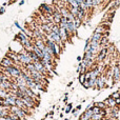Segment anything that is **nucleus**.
<instances>
[{
    "mask_svg": "<svg viewBox=\"0 0 120 120\" xmlns=\"http://www.w3.org/2000/svg\"><path fill=\"white\" fill-rule=\"evenodd\" d=\"M68 5L73 6V8H78V6H79V4L77 3L76 0H68Z\"/></svg>",
    "mask_w": 120,
    "mask_h": 120,
    "instance_id": "21",
    "label": "nucleus"
},
{
    "mask_svg": "<svg viewBox=\"0 0 120 120\" xmlns=\"http://www.w3.org/2000/svg\"><path fill=\"white\" fill-rule=\"evenodd\" d=\"M72 110H73V103H66V108H65V110H64V112H65V114H70L71 112H72Z\"/></svg>",
    "mask_w": 120,
    "mask_h": 120,
    "instance_id": "19",
    "label": "nucleus"
},
{
    "mask_svg": "<svg viewBox=\"0 0 120 120\" xmlns=\"http://www.w3.org/2000/svg\"><path fill=\"white\" fill-rule=\"evenodd\" d=\"M75 109H76L77 111H80L81 109H82V105H81V104H79V105H77V106H76V108H75Z\"/></svg>",
    "mask_w": 120,
    "mask_h": 120,
    "instance_id": "29",
    "label": "nucleus"
},
{
    "mask_svg": "<svg viewBox=\"0 0 120 120\" xmlns=\"http://www.w3.org/2000/svg\"><path fill=\"white\" fill-rule=\"evenodd\" d=\"M61 18H62V15H61V13H60V11L55 10L54 14H53V23L59 25L60 21H61Z\"/></svg>",
    "mask_w": 120,
    "mask_h": 120,
    "instance_id": "10",
    "label": "nucleus"
},
{
    "mask_svg": "<svg viewBox=\"0 0 120 120\" xmlns=\"http://www.w3.org/2000/svg\"><path fill=\"white\" fill-rule=\"evenodd\" d=\"M24 2H25L24 0H21V1L19 2V5H20V6H21V5H23V4H24Z\"/></svg>",
    "mask_w": 120,
    "mask_h": 120,
    "instance_id": "33",
    "label": "nucleus"
},
{
    "mask_svg": "<svg viewBox=\"0 0 120 120\" xmlns=\"http://www.w3.org/2000/svg\"><path fill=\"white\" fill-rule=\"evenodd\" d=\"M18 59H19V62H20L21 66L22 65L25 66L26 64L32 63V59L29 55V52H27L26 50H24V49L18 53Z\"/></svg>",
    "mask_w": 120,
    "mask_h": 120,
    "instance_id": "1",
    "label": "nucleus"
},
{
    "mask_svg": "<svg viewBox=\"0 0 120 120\" xmlns=\"http://www.w3.org/2000/svg\"><path fill=\"white\" fill-rule=\"evenodd\" d=\"M113 71V79L115 83L120 82V63H116L112 68Z\"/></svg>",
    "mask_w": 120,
    "mask_h": 120,
    "instance_id": "6",
    "label": "nucleus"
},
{
    "mask_svg": "<svg viewBox=\"0 0 120 120\" xmlns=\"http://www.w3.org/2000/svg\"><path fill=\"white\" fill-rule=\"evenodd\" d=\"M73 85V81H71V82H68V87H71Z\"/></svg>",
    "mask_w": 120,
    "mask_h": 120,
    "instance_id": "34",
    "label": "nucleus"
},
{
    "mask_svg": "<svg viewBox=\"0 0 120 120\" xmlns=\"http://www.w3.org/2000/svg\"><path fill=\"white\" fill-rule=\"evenodd\" d=\"M73 22H74L75 29H76V30H78L79 27H80L81 25L83 24V21H82V20H80V19H79V18H77V17L74 19V21H73Z\"/></svg>",
    "mask_w": 120,
    "mask_h": 120,
    "instance_id": "15",
    "label": "nucleus"
},
{
    "mask_svg": "<svg viewBox=\"0 0 120 120\" xmlns=\"http://www.w3.org/2000/svg\"><path fill=\"white\" fill-rule=\"evenodd\" d=\"M10 112L11 113H14L15 115H17V116H18L21 120H25V119H26V117L29 116V115H27L24 111L21 110V109H19L18 106H16V105L11 106V108H10Z\"/></svg>",
    "mask_w": 120,
    "mask_h": 120,
    "instance_id": "3",
    "label": "nucleus"
},
{
    "mask_svg": "<svg viewBox=\"0 0 120 120\" xmlns=\"http://www.w3.org/2000/svg\"><path fill=\"white\" fill-rule=\"evenodd\" d=\"M27 52H29V55H30V57H31V59H32V62L40 61V58L35 54V53L33 52V51H27Z\"/></svg>",
    "mask_w": 120,
    "mask_h": 120,
    "instance_id": "14",
    "label": "nucleus"
},
{
    "mask_svg": "<svg viewBox=\"0 0 120 120\" xmlns=\"http://www.w3.org/2000/svg\"><path fill=\"white\" fill-rule=\"evenodd\" d=\"M4 12H5V8H4V6H1V8H0V15L4 14Z\"/></svg>",
    "mask_w": 120,
    "mask_h": 120,
    "instance_id": "26",
    "label": "nucleus"
},
{
    "mask_svg": "<svg viewBox=\"0 0 120 120\" xmlns=\"http://www.w3.org/2000/svg\"><path fill=\"white\" fill-rule=\"evenodd\" d=\"M94 105L95 106H98L99 109H101V110H105L108 106L104 104L103 101H97V102H94Z\"/></svg>",
    "mask_w": 120,
    "mask_h": 120,
    "instance_id": "17",
    "label": "nucleus"
},
{
    "mask_svg": "<svg viewBox=\"0 0 120 120\" xmlns=\"http://www.w3.org/2000/svg\"><path fill=\"white\" fill-rule=\"evenodd\" d=\"M106 84V76L104 74H101L97 78V82H96V90H103L105 89Z\"/></svg>",
    "mask_w": 120,
    "mask_h": 120,
    "instance_id": "5",
    "label": "nucleus"
},
{
    "mask_svg": "<svg viewBox=\"0 0 120 120\" xmlns=\"http://www.w3.org/2000/svg\"><path fill=\"white\" fill-rule=\"evenodd\" d=\"M14 61H13L12 59L10 58V57L8 56H4L3 58L1 59V61H0V65L1 66H4V68H8V66H12L14 65Z\"/></svg>",
    "mask_w": 120,
    "mask_h": 120,
    "instance_id": "8",
    "label": "nucleus"
},
{
    "mask_svg": "<svg viewBox=\"0 0 120 120\" xmlns=\"http://www.w3.org/2000/svg\"><path fill=\"white\" fill-rule=\"evenodd\" d=\"M5 70L10 73L12 78H18L21 75V68H20V66H18L17 64H14V65H12V66H8V68H5Z\"/></svg>",
    "mask_w": 120,
    "mask_h": 120,
    "instance_id": "2",
    "label": "nucleus"
},
{
    "mask_svg": "<svg viewBox=\"0 0 120 120\" xmlns=\"http://www.w3.org/2000/svg\"><path fill=\"white\" fill-rule=\"evenodd\" d=\"M77 61H79V62L82 61V56H78V57H77Z\"/></svg>",
    "mask_w": 120,
    "mask_h": 120,
    "instance_id": "31",
    "label": "nucleus"
},
{
    "mask_svg": "<svg viewBox=\"0 0 120 120\" xmlns=\"http://www.w3.org/2000/svg\"><path fill=\"white\" fill-rule=\"evenodd\" d=\"M106 56H108V48H102L101 50L99 51V53L96 55L95 60L98 63H100V62H103V60L105 59Z\"/></svg>",
    "mask_w": 120,
    "mask_h": 120,
    "instance_id": "7",
    "label": "nucleus"
},
{
    "mask_svg": "<svg viewBox=\"0 0 120 120\" xmlns=\"http://www.w3.org/2000/svg\"><path fill=\"white\" fill-rule=\"evenodd\" d=\"M78 80H79V82L82 84V83L85 81V74H79L78 75Z\"/></svg>",
    "mask_w": 120,
    "mask_h": 120,
    "instance_id": "23",
    "label": "nucleus"
},
{
    "mask_svg": "<svg viewBox=\"0 0 120 120\" xmlns=\"http://www.w3.org/2000/svg\"><path fill=\"white\" fill-rule=\"evenodd\" d=\"M59 117H60V118H63V113H60V114H59Z\"/></svg>",
    "mask_w": 120,
    "mask_h": 120,
    "instance_id": "35",
    "label": "nucleus"
},
{
    "mask_svg": "<svg viewBox=\"0 0 120 120\" xmlns=\"http://www.w3.org/2000/svg\"><path fill=\"white\" fill-rule=\"evenodd\" d=\"M33 52L35 53L40 59H43V53H42V51L40 50L39 48H37L36 45H33Z\"/></svg>",
    "mask_w": 120,
    "mask_h": 120,
    "instance_id": "12",
    "label": "nucleus"
},
{
    "mask_svg": "<svg viewBox=\"0 0 120 120\" xmlns=\"http://www.w3.org/2000/svg\"><path fill=\"white\" fill-rule=\"evenodd\" d=\"M78 120H79V119H78Z\"/></svg>",
    "mask_w": 120,
    "mask_h": 120,
    "instance_id": "38",
    "label": "nucleus"
},
{
    "mask_svg": "<svg viewBox=\"0 0 120 120\" xmlns=\"http://www.w3.org/2000/svg\"><path fill=\"white\" fill-rule=\"evenodd\" d=\"M6 80H11V79L8 78V77H6L5 75L0 71V82H1V81H6Z\"/></svg>",
    "mask_w": 120,
    "mask_h": 120,
    "instance_id": "22",
    "label": "nucleus"
},
{
    "mask_svg": "<svg viewBox=\"0 0 120 120\" xmlns=\"http://www.w3.org/2000/svg\"><path fill=\"white\" fill-rule=\"evenodd\" d=\"M92 116H93V111L91 110H85L82 114L79 116V120H91Z\"/></svg>",
    "mask_w": 120,
    "mask_h": 120,
    "instance_id": "9",
    "label": "nucleus"
},
{
    "mask_svg": "<svg viewBox=\"0 0 120 120\" xmlns=\"http://www.w3.org/2000/svg\"><path fill=\"white\" fill-rule=\"evenodd\" d=\"M103 102L108 108H114V106H116V101H115V99H113L110 96H109L105 100H103Z\"/></svg>",
    "mask_w": 120,
    "mask_h": 120,
    "instance_id": "11",
    "label": "nucleus"
},
{
    "mask_svg": "<svg viewBox=\"0 0 120 120\" xmlns=\"http://www.w3.org/2000/svg\"><path fill=\"white\" fill-rule=\"evenodd\" d=\"M82 86L84 89H90V83H89V80H85L84 82L82 83Z\"/></svg>",
    "mask_w": 120,
    "mask_h": 120,
    "instance_id": "25",
    "label": "nucleus"
},
{
    "mask_svg": "<svg viewBox=\"0 0 120 120\" xmlns=\"http://www.w3.org/2000/svg\"><path fill=\"white\" fill-rule=\"evenodd\" d=\"M92 111H93V114H100V111H101V109H99L98 106L94 105L93 108H92Z\"/></svg>",
    "mask_w": 120,
    "mask_h": 120,
    "instance_id": "24",
    "label": "nucleus"
},
{
    "mask_svg": "<svg viewBox=\"0 0 120 120\" xmlns=\"http://www.w3.org/2000/svg\"><path fill=\"white\" fill-rule=\"evenodd\" d=\"M64 120H71V119H70V118H68H68H65V119H64Z\"/></svg>",
    "mask_w": 120,
    "mask_h": 120,
    "instance_id": "36",
    "label": "nucleus"
},
{
    "mask_svg": "<svg viewBox=\"0 0 120 120\" xmlns=\"http://www.w3.org/2000/svg\"><path fill=\"white\" fill-rule=\"evenodd\" d=\"M39 11L41 12V15L44 13H48V14L53 15L55 12V5L54 4H48V3H42L39 8Z\"/></svg>",
    "mask_w": 120,
    "mask_h": 120,
    "instance_id": "4",
    "label": "nucleus"
},
{
    "mask_svg": "<svg viewBox=\"0 0 120 120\" xmlns=\"http://www.w3.org/2000/svg\"><path fill=\"white\" fill-rule=\"evenodd\" d=\"M105 117H103L101 114H93L91 120H103Z\"/></svg>",
    "mask_w": 120,
    "mask_h": 120,
    "instance_id": "18",
    "label": "nucleus"
},
{
    "mask_svg": "<svg viewBox=\"0 0 120 120\" xmlns=\"http://www.w3.org/2000/svg\"><path fill=\"white\" fill-rule=\"evenodd\" d=\"M77 112H78V111H77L76 109H73V110H72V112H71V113H72V114L74 115V116H77Z\"/></svg>",
    "mask_w": 120,
    "mask_h": 120,
    "instance_id": "27",
    "label": "nucleus"
},
{
    "mask_svg": "<svg viewBox=\"0 0 120 120\" xmlns=\"http://www.w3.org/2000/svg\"><path fill=\"white\" fill-rule=\"evenodd\" d=\"M102 38V34H99V33H93L92 37L90 38L91 41H100Z\"/></svg>",
    "mask_w": 120,
    "mask_h": 120,
    "instance_id": "13",
    "label": "nucleus"
},
{
    "mask_svg": "<svg viewBox=\"0 0 120 120\" xmlns=\"http://www.w3.org/2000/svg\"><path fill=\"white\" fill-rule=\"evenodd\" d=\"M110 97H112L113 99H118V98H120V92L119 91H115V92H113L112 94L110 95Z\"/></svg>",
    "mask_w": 120,
    "mask_h": 120,
    "instance_id": "20",
    "label": "nucleus"
},
{
    "mask_svg": "<svg viewBox=\"0 0 120 120\" xmlns=\"http://www.w3.org/2000/svg\"><path fill=\"white\" fill-rule=\"evenodd\" d=\"M54 114H55V112L54 111H51V112H49V116H51V118H53V116H54Z\"/></svg>",
    "mask_w": 120,
    "mask_h": 120,
    "instance_id": "28",
    "label": "nucleus"
},
{
    "mask_svg": "<svg viewBox=\"0 0 120 120\" xmlns=\"http://www.w3.org/2000/svg\"><path fill=\"white\" fill-rule=\"evenodd\" d=\"M8 95H10L8 91H6V90H2V89H0V98H1V99H5L6 97H8Z\"/></svg>",
    "mask_w": 120,
    "mask_h": 120,
    "instance_id": "16",
    "label": "nucleus"
},
{
    "mask_svg": "<svg viewBox=\"0 0 120 120\" xmlns=\"http://www.w3.org/2000/svg\"><path fill=\"white\" fill-rule=\"evenodd\" d=\"M14 2H16V0H10V1L8 2V4H13Z\"/></svg>",
    "mask_w": 120,
    "mask_h": 120,
    "instance_id": "32",
    "label": "nucleus"
},
{
    "mask_svg": "<svg viewBox=\"0 0 120 120\" xmlns=\"http://www.w3.org/2000/svg\"><path fill=\"white\" fill-rule=\"evenodd\" d=\"M118 91H119V92H120V87H119V90H118Z\"/></svg>",
    "mask_w": 120,
    "mask_h": 120,
    "instance_id": "37",
    "label": "nucleus"
},
{
    "mask_svg": "<svg viewBox=\"0 0 120 120\" xmlns=\"http://www.w3.org/2000/svg\"><path fill=\"white\" fill-rule=\"evenodd\" d=\"M68 96H64V98H63V102H64V103H68Z\"/></svg>",
    "mask_w": 120,
    "mask_h": 120,
    "instance_id": "30",
    "label": "nucleus"
}]
</instances>
